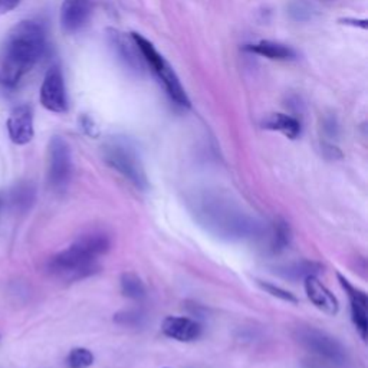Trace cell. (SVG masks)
<instances>
[{
  "label": "cell",
  "mask_w": 368,
  "mask_h": 368,
  "mask_svg": "<svg viewBox=\"0 0 368 368\" xmlns=\"http://www.w3.org/2000/svg\"><path fill=\"white\" fill-rule=\"evenodd\" d=\"M46 51V32L35 21L15 25L0 45V83L15 88L41 61Z\"/></svg>",
  "instance_id": "1"
},
{
  "label": "cell",
  "mask_w": 368,
  "mask_h": 368,
  "mask_svg": "<svg viewBox=\"0 0 368 368\" xmlns=\"http://www.w3.org/2000/svg\"><path fill=\"white\" fill-rule=\"evenodd\" d=\"M197 222L210 233L226 241H242L259 233V225L229 196L220 191H201L193 200Z\"/></svg>",
  "instance_id": "2"
},
{
  "label": "cell",
  "mask_w": 368,
  "mask_h": 368,
  "mask_svg": "<svg viewBox=\"0 0 368 368\" xmlns=\"http://www.w3.org/2000/svg\"><path fill=\"white\" fill-rule=\"evenodd\" d=\"M111 241L104 232H91L81 236L68 249L56 253L48 262V270L63 280H80L94 275L98 258L110 251Z\"/></svg>",
  "instance_id": "3"
},
{
  "label": "cell",
  "mask_w": 368,
  "mask_h": 368,
  "mask_svg": "<svg viewBox=\"0 0 368 368\" xmlns=\"http://www.w3.org/2000/svg\"><path fill=\"white\" fill-rule=\"evenodd\" d=\"M131 36L137 43V46L140 48L147 66H150L152 70L156 73V77L163 84L170 100L182 108H190V100L172 65L164 59L163 55L159 53V51L149 39H145L144 36L135 32H132Z\"/></svg>",
  "instance_id": "4"
},
{
  "label": "cell",
  "mask_w": 368,
  "mask_h": 368,
  "mask_svg": "<svg viewBox=\"0 0 368 368\" xmlns=\"http://www.w3.org/2000/svg\"><path fill=\"white\" fill-rule=\"evenodd\" d=\"M104 160L138 190L149 187V180L135 147L125 138H112L104 145Z\"/></svg>",
  "instance_id": "5"
},
{
  "label": "cell",
  "mask_w": 368,
  "mask_h": 368,
  "mask_svg": "<svg viewBox=\"0 0 368 368\" xmlns=\"http://www.w3.org/2000/svg\"><path fill=\"white\" fill-rule=\"evenodd\" d=\"M297 341L311 354L331 365H344L347 362V349L340 341L312 327L298 328Z\"/></svg>",
  "instance_id": "6"
},
{
  "label": "cell",
  "mask_w": 368,
  "mask_h": 368,
  "mask_svg": "<svg viewBox=\"0 0 368 368\" xmlns=\"http://www.w3.org/2000/svg\"><path fill=\"white\" fill-rule=\"evenodd\" d=\"M73 172L72 154L68 142L55 135L49 141L48 149V180L55 191H65L70 183Z\"/></svg>",
  "instance_id": "7"
},
{
  "label": "cell",
  "mask_w": 368,
  "mask_h": 368,
  "mask_svg": "<svg viewBox=\"0 0 368 368\" xmlns=\"http://www.w3.org/2000/svg\"><path fill=\"white\" fill-rule=\"evenodd\" d=\"M41 104L51 112L63 114L68 111V98L65 81L59 65H52L46 73L41 87Z\"/></svg>",
  "instance_id": "8"
},
{
  "label": "cell",
  "mask_w": 368,
  "mask_h": 368,
  "mask_svg": "<svg viewBox=\"0 0 368 368\" xmlns=\"http://www.w3.org/2000/svg\"><path fill=\"white\" fill-rule=\"evenodd\" d=\"M107 38L110 48L112 49L114 55L117 59L131 72L141 75L145 70L147 63L141 55L140 48L134 42L132 36H127L125 33L117 31V29H108L107 31Z\"/></svg>",
  "instance_id": "9"
},
{
  "label": "cell",
  "mask_w": 368,
  "mask_h": 368,
  "mask_svg": "<svg viewBox=\"0 0 368 368\" xmlns=\"http://www.w3.org/2000/svg\"><path fill=\"white\" fill-rule=\"evenodd\" d=\"M97 0H63L61 6V26L66 33L83 31L93 18Z\"/></svg>",
  "instance_id": "10"
},
{
  "label": "cell",
  "mask_w": 368,
  "mask_h": 368,
  "mask_svg": "<svg viewBox=\"0 0 368 368\" xmlns=\"http://www.w3.org/2000/svg\"><path fill=\"white\" fill-rule=\"evenodd\" d=\"M6 127L12 142L18 145H25L31 142L35 135L32 107L26 104L15 107L6 121Z\"/></svg>",
  "instance_id": "11"
},
{
  "label": "cell",
  "mask_w": 368,
  "mask_h": 368,
  "mask_svg": "<svg viewBox=\"0 0 368 368\" xmlns=\"http://www.w3.org/2000/svg\"><path fill=\"white\" fill-rule=\"evenodd\" d=\"M337 276H338V280H340L341 286L344 288V290L347 292V295L349 298L351 315H352L354 325L358 330L361 338L365 340L367 338V330H368V322H367L368 301H367V295H365L362 290H359L355 286H352L349 283V280L345 279L341 273H338Z\"/></svg>",
  "instance_id": "12"
},
{
  "label": "cell",
  "mask_w": 368,
  "mask_h": 368,
  "mask_svg": "<svg viewBox=\"0 0 368 368\" xmlns=\"http://www.w3.org/2000/svg\"><path fill=\"white\" fill-rule=\"evenodd\" d=\"M305 290L310 301L322 312L328 315H335L338 312V301L337 298L327 289L322 282L315 275L305 278Z\"/></svg>",
  "instance_id": "13"
},
{
  "label": "cell",
  "mask_w": 368,
  "mask_h": 368,
  "mask_svg": "<svg viewBox=\"0 0 368 368\" xmlns=\"http://www.w3.org/2000/svg\"><path fill=\"white\" fill-rule=\"evenodd\" d=\"M162 330L164 335H167L169 338H173L182 342L194 341L201 334V327L199 325V322L184 317H167L163 321Z\"/></svg>",
  "instance_id": "14"
},
{
  "label": "cell",
  "mask_w": 368,
  "mask_h": 368,
  "mask_svg": "<svg viewBox=\"0 0 368 368\" xmlns=\"http://www.w3.org/2000/svg\"><path fill=\"white\" fill-rule=\"evenodd\" d=\"M263 128L272 130V131H279L290 140L298 138L301 134V122L297 118H293L286 114H273V115L268 117L263 121Z\"/></svg>",
  "instance_id": "15"
},
{
  "label": "cell",
  "mask_w": 368,
  "mask_h": 368,
  "mask_svg": "<svg viewBox=\"0 0 368 368\" xmlns=\"http://www.w3.org/2000/svg\"><path fill=\"white\" fill-rule=\"evenodd\" d=\"M245 49L249 52H253L256 55L265 56L268 59L286 61V59H293L297 56L295 51H293L292 48L278 43V42H272V41H261L255 45H248Z\"/></svg>",
  "instance_id": "16"
},
{
  "label": "cell",
  "mask_w": 368,
  "mask_h": 368,
  "mask_svg": "<svg viewBox=\"0 0 368 368\" xmlns=\"http://www.w3.org/2000/svg\"><path fill=\"white\" fill-rule=\"evenodd\" d=\"M36 200V187L29 182L16 184L11 191L12 207L19 213H26L32 209Z\"/></svg>",
  "instance_id": "17"
},
{
  "label": "cell",
  "mask_w": 368,
  "mask_h": 368,
  "mask_svg": "<svg viewBox=\"0 0 368 368\" xmlns=\"http://www.w3.org/2000/svg\"><path fill=\"white\" fill-rule=\"evenodd\" d=\"M270 251L273 253L282 252L290 242V228L282 219H276L270 229Z\"/></svg>",
  "instance_id": "18"
},
{
  "label": "cell",
  "mask_w": 368,
  "mask_h": 368,
  "mask_svg": "<svg viewBox=\"0 0 368 368\" xmlns=\"http://www.w3.org/2000/svg\"><path fill=\"white\" fill-rule=\"evenodd\" d=\"M121 292L124 297L140 301L145 297V286L135 273L128 272L121 276Z\"/></svg>",
  "instance_id": "19"
},
{
  "label": "cell",
  "mask_w": 368,
  "mask_h": 368,
  "mask_svg": "<svg viewBox=\"0 0 368 368\" xmlns=\"http://www.w3.org/2000/svg\"><path fill=\"white\" fill-rule=\"evenodd\" d=\"M320 269L321 266L318 263L304 261V262H297L282 268L280 275H283L288 279H305L307 276H311L320 272Z\"/></svg>",
  "instance_id": "20"
},
{
  "label": "cell",
  "mask_w": 368,
  "mask_h": 368,
  "mask_svg": "<svg viewBox=\"0 0 368 368\" xmlns=\"http://www.w3.org/2000/svg\"><path fill=\"white\" fill-rule=\"evenodd\" d=\"M288 15L295 22H308L314 16V8L305 0H295L288 8Z\"/></svg>",
  "instance_id": "21"
},
{
  "label": "cell",
  "mask_w": 368,
  "mask_h": 368,
  "mask_svg": "<svg viewBox=\"0 0 368 368\" xmlns=\"http://www.w3.org/2000/svg\"><path fill=\"white\" fill-rule=\"evenodd\" d=\"M66 364L69 368H88L94 364V354L87 348H73L66 358Z\"/></svg>",
  "instance_id": "22"
},
{
  "label": "cell",
  "mask_w": 368,
  "mask_h": 368,
  "mask_svg": "<svg viewBox=\"0 0 368 368\" xmlns=\"http://www.w3.org/2000/svg\"><path fill=\"white\" fill-rule=\"evenodd\" d=\"M258 283H259V286H261L263 290H266L268 293H270L272 297H276V298H279V300H282V301H286V303H293V304L298 303V300H297L295 295H292L290 292H288V290H285V289H282V288H279V286H275V285H272V283H266V282H262V280H258Z\"/></svg>",
  "instance_id": "23"
},
{
  "label": "cell",
  "mask_w": 368,
  "mask_h": 368,
  "mask_svg": "<svg viewBox=\"0 0 368 368\" xmlns=\"http://www.w3.org/2000/svg\"><path fill=\"white\" fill-rule=\"evenodd\" d=\"M114 321L125 327H140L144 321V315L140 311H122L114 317Z\"/></svg>",
  "instance_id": "24"
},
{
  "label": "cell",
  "mask_w": 368,
  "mask_h": 368,
  "mask_svg": "<svg viewBox=\"0 0 368 368\" xmlns=\"http://www.w3.org/2000/svg\"><path fill=\"white\" fill-rule=\"evenodd\" d=\"M22 0H0V16L15 11Z\"/></svg>",
  "instance_id": "25"
},
{
  "label": "cell",
  "mask_w": 368,
  "mask_h": 368,
  "mask_svg": "<svg viewBox=\"0 0 368 368\" xmlns=\"http://www.w3.org/2000/svg\"><path fill=\"white\" fill-rule=\"evenodd\" d=\"M340 22H342L344 25H352V26H355V28H362V29H367V21L365 19H362V21H355V19H342V21H340Z\"/></svg>",
  "instance_id": "26"
},
{
  "label": "cell",
  "mask_w": 368,
  "mask_h": 368,
  "mask_svg": "<svg viewBox=\"0 0 368 368\" xmlns=\"http://www.w3.org/2000/svg\"><path fill=\"white\" fill-rule=\"evenodd\" d=\"M83 128H84L85 132H88L90 135H93V134H94V130H95L94 122H93L91 120H88V118H84V120H83Z\"/></svg>",
  "instance_id": "27"
}]
</instances>
